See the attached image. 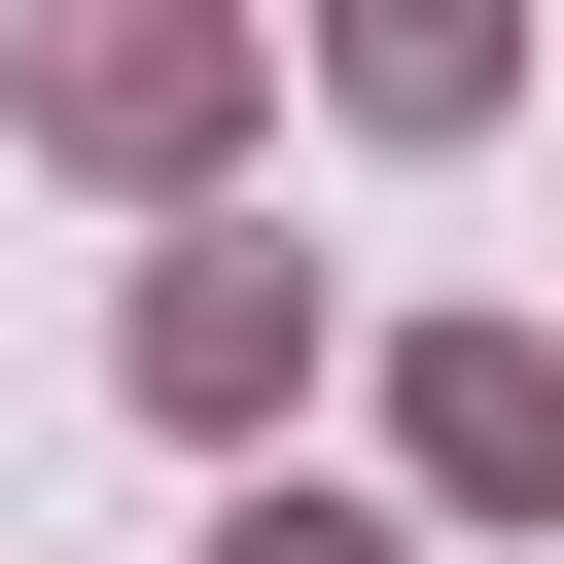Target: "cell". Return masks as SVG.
Wrapping results in <instances>:
<instances>
[{"label": "cell", "instance_id": "cell-4", "mask_svg": "<svg viewBox=\"0 0 564 564\" xmlns=\"http://www.w3.org/2000/svg\"><path fill=\"white\" fill-rule=\"evenodd\" d=\"M317 106L352 141H494L529 106V0H317Z\"/></svg>", "mask_w": 564, "mask_h": 564}, {"label": "cell", "instance_id": "cell-2", "mask_svg": "<svg viewBox=\"0 0 564 564\" xmlns=\"http://www.w3.org/2000/svg\"><path fill=\"white\" fill-rule=\"evenodd\" d=\"M106 388H141V423H176V458H247V423H282V388H317V282H282V247H247V212H176V247H141V282H106Z\"/></svg>", "mask_w": 564, "mask_h": 564}, {"label": "cell", "instance_id": "cell-5", "mask_svg": "<svg viewBox=\"0 0 564 564\" xmlns=\"http://www.w3.org/2000/svg\"><path fill=\"white\" fill-rule=\"evenodd\" d=\"M212 564H423V529H388V494H317V458H247V494H212Z\"/></svg>", "mask_w": 564, "mask_h": 564}, {"label": "cell", "instance_id": "cell-3", "mask_svg": "<svg viewBox=\"0 0 564 564\" xmlns=\"http://www.w3.org/2000/svg\"><path fill=\"white\" fill-rule=\"evenodd\" d=\"M388 458H423V529H564V317H423Z\"/></svg>", "mask_w": 564, "mask_h": 564}, {"label": "cell", "instance_id": "cell-1", "mask_svg": "<svg viewBox=\"0 0 564 564\" xmlns=\"http://www.w3.org/2000/svg\"><path fill=\"white\" fill-rule=\"evenodd\" d=\"M247 106H282V0H35V35H0V141L106 176V212H212Z\"/></svg>", "mask_w": 564, "mask_h": 564}]
</instances>
